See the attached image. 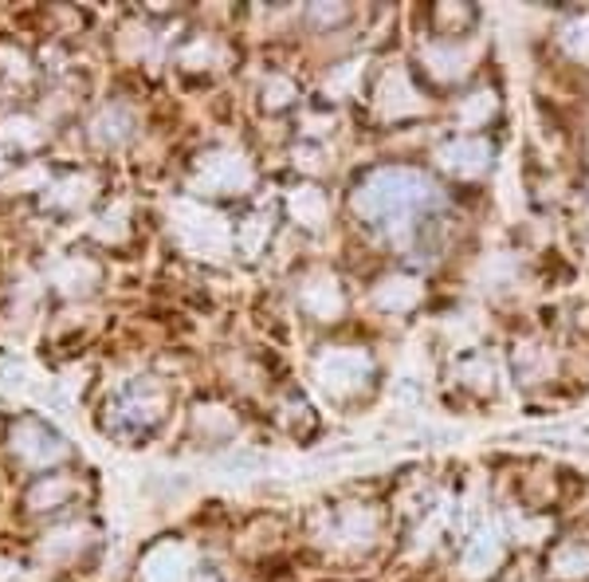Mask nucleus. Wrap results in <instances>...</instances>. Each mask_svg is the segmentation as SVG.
<instances>
[{"instance_id": "obj_18", "label": "nucleus", "mask_w": 589, "mask_h": 582, "mask_svg": "<svg viewBox=\"0 0 589 582\" xmlns=\"http://www.w3.org/2000/svg\"><path fill=\"white\" fill-rule=\"evenodd\" d=\"M67 496H72V484L67 480H40L36 488H32V496H28V504L44 511V508H60Z\"/></svg>"}, {"instance_id": "obj_17", "label": "nucleus", "mask_w": 589, "mask_h": 582, "mask_svg": "<svg viewBox=\"0 0 589 582\" xmlns=\"http://www.w3.org/2000/svg\"><path fill=\"white\" fill-rule=\"evenodd\" d=\"M382 307H393V311H405V307L417 299V284L413 279H385L382 292H377Z\"/></svg>"}, {"instance_id": "obj_20", "label": "nucleus", "mask_w": 589, "mask_h": 582, "mask_svg": "<svg viewBox=\"0 0 589 582\" xmlns=\"http://www.w3.org/2000/svg\"><path fill=\"white\" fill-rule=\"evenodd\" d=\"M425 60L432 63V72L437 75H445V80H452V75H460L464 72V60L468 55L464 52H452V47H429V52H425Z\"/></svg>"}, {"instance_id": "obj_19", "label": "nucleus", "mask_w": 589, "mask_h": 582, "mask_svg": "<svg viewBox=\"0 0 589 582\" xmlns=\"http://www.w3.org/2000/svg\"><path fill=\"white\" fill-rule=\"evenodd\" d=\"M0 138H4V142H17V146H36L40 130L32 118H4V123H0Z\"/></svg>"}, {"instance_id": "obj_15", "label": "nucleus", "mask_w": 589, "mask_h": 582, "mask_svg": "<svg viewBox=\"0 0 589 582\" xmlns=\"http://www.w3.org/2000/svg\"><path fill=\"white\" fill-rule=\"evenodd\" d=\"M291 213L299 216V224H322V216H326V201H322L319 189H294L291 193Z\"/></svg>"}, {"instance_id": "obj_16", "label": "nucleus", "mask_w": 589, "mask_h": 582, "mask_svg": "<svg viewBox=\"0 0 589 582\" xmlns=\"http://www.w3.org/2000/svg\"><path fill=\"white\" fill-rule=\"evenodd\" d=\"M83 543H87V531L83 528H60L44 539V559H67L75 551H83Z\"/></svg>"}, {"instance_id": "obj_4", "label": "nucleus", "mask_w": 589, "mask_h": 582, "mask_svg": "<svg viewBox=\"0 0 589 582\" xmlns=\"http://www.w3.org/2000/svg\"><path fill=\"white\" fill-rule=\"evenodd\" d=\"M12 448H17V457L32 468H47L55 461H63L67 445H63L60 433H52L44 422H20L12 425Z\"/></svg>"}, {"instance_id": "obj_23", "label": "nucleus", "mask_w": 589, "mask_h": 582, "mask_svg": "<svg viewBox=\"0 0 589 582\" xmlns=\"http://www.w3.org/2000/svg\"><path fill=\"white\" fill-rule=\"evenodd\" d=\"M264 233H268V216L256 213V216H251V221L240 229V244H244V252H256V248H259V241H264Z\"/></svg>"}, {"instance_id": "obj_26", "label": "nucleus", "mask_w": 589, "mask_h": 582, "mask_svg": "<svg viewBox=\"0 0 589 582\" xmlns=\"http://www.w3.org/2000/svg\"><path fill=\"white\" fill-rule=\"evenodd\" d=\"M264 99H268L271 107H283V103L291 99V83H287V80H271L268 87H264Z\"/></svg>"}, {"instance_id": "obj_3", "label": "nucleus", "mask_w": 589, "mask_h": 582, "mask_svg": "<svg viewBox=\"0 0 589 582\" xmlns=\"http://www.w3.org/2000/svg\"><path fill=\"white\" fill-rule=\"evenodd\" d=\"M248 181H251L248 161L233 150H221V154H213V158L201 161V170H196V178H193V189L196 193H236V189H244Z\"/></svg>"}, {"instance_id": "obj_24", "label": "nucleus", "mask_w": 589, "mask_h": 582, "mask_svg": "<svg viewBox=\"0 0 589 582\" xmlns=\"http://www.w3.org/2000/svg\"><path fill=\"white\" fill-rule=\"evenodd\" d=\"M95 233L103 236V241H118V236H122V209H115V213L103 216Z\"/></svg>"}, {"instance_id": "obj_27", "label": "nucleus", "mask_w": 589, "mask_h": 582, "mask_svg": "<svg viewBox=\"0 0 589 582\" xmlns=\"http://www.w3.org/2000/svg\"><path fill=\"white\" fill-rule=\"evenodd\" d=\"M0 60L9 63V75H17V80H24V75H28V60L20 52H12V47H4V52H0Z\"/></svg>"}, {"instance_id": "obj_9", "label": "nucleus", "mask_w": 589, "mask_h": 582, "mask_svg": "<svg viewBox=\"0 0 589 582\" xmlns=\"http://www.w3.org/2000/svg\"><path fill=\"white\" fill-rule=\"evenodd\" d=\"M417 107H420V103H417V95H413L409 80H405L401 72L385 75V83H382V115L385 118H401V115H413Z\"/></svg>"}, {"instance_id": "obj_11", "label": "nucleus", "mask_w": 589, "mask_h": 582, "mask_svg": "<svg viewBox=\"0 0 589 582\" xmlns=\"http://www.w3.org/2000/svg\"><path fill=\"white\" fill-rule=\"evenodd\" d=\"M130 130H135V118H130V110L126 107L103 110V115L90 123V135H95V142H103V146H118Z\"/></svg>"}, {"instance_id": "obj_6", "label": "nucleus", "mask_w": 589, "mask_h": 582, "mask_svg": "<svg viewBox=\"0 0 589 582\" xmlns=\"http://www.w3.org/2000/svg\"><path fill=\"white\" fill-rule=\"evenodd\" d=\"M161 417V398L158 394H130V398H122V402L110 410V417H107V425L115 433H142V430H150L153 422Z\"/></svg>"}, {"instance_id": "obj_13", "label": "nucleus", "mask_w": 589, "mask_h": 582, "mask_svg": "<svg viewBox=\"0 0 589 582\" xmlns=\"http://www.w3.org/2000/svg\"><path fill=\"white\" fill-rule=\"evenodd\" d=\"M90 189H95L90 178H67V181H55V186L44 193V201L55 209H79V205H87Z\"/></svg>"}, {"instance_id": "obj_8", "label": "nucleus", "mask_w": 589, "mask_h": 582, "mask_svg": "<svg viewBox=\"0 0 589 582\" xmlns=\"http://www.w3.org/2000/svg\"><path fill=\"white\" fill-rule=\"evenodd\" d=\"M488 158H491V146L480 142V138H456V142H448L440 150V166L460 173V178H475L488 166Z\"/></svg>"}, {"instance_id": "obj_5", "label": "nucleus", "mask_w": 589, "mask_h": 582, "mask_svg": "<svg viewBox=\"0 0 589 582\" xmlns=\"http://www.w3.org/2000/svg\"><path fill=\"white\" fill-rule=\"evenodd\" d=\"M314 374H319L322 390H331V394H350V390H357L362 378L370 374V359L362 355V350H331V355H322L319 359Z\"/></svg>"}, {"instance_id": "obj_1", "label": "nucleus", "mask_w": 589, "mask_h": 582, "mask_svg": "<svg viewBox=\"0 0 589 582\" xmlns=\"http://www.w3.org/2000/svg\"><path fill=\"white\" fill-rule=\"evenodd\" d=\"M432 201V186L413 170H382L357 189L354 209L366 221H405Z\"/></svg>"}, {"instance_id": "obj_7", "label": "nucleus", "mask_w": 589, "mask_h": 582, "mask_svg": "<svg viewBox=\"0 0 589 582\" xmlns=\"http://www.w3.org/2000/svg\"><path fill=\"white\" fill-rule=\"evenodd\" d=\"M185 571H189L185 547L161 543V547H153L150 555H146L138 582H185Z\"/></svg>"}, {"instance_id": "obj_29", "label": "nucleus", "mask_w": 589, "mask_h": 582, "mask_svg": "<svg viewBox=\"0 0 589 582\" xmlns=\"http://www.w3.org/2000/svg\"><path fill=\"white\" fill-rule=\"evenodd\" d=\"M0 582H20V567L17 563H0Z\"/></svg>"}, {"instance_id": "obj_22", "label": "nucleus", "mask_w": 589, "mask_h": 582, "mask_svg": "<svg viewBox=\"0 0 589 582\" xmlns=\"http://www.w3.org/2000/svg\"><path fill=\"white\" fill-rule=\"evenodd\" d=\"M495 110V103H491V95L488 91H480V95H472V103H468L464 110H460V123L464 126H475V123H483V118Z\"/></svg>"}, {"instance_id": "obj_30", "label": "nucleus", "mask_w": 589, "mask_h": 582, "mask_svg": "<svg viewBox=\"0 0 589 582\" xmlns=\"http://www.w3.org/2000/svg\"><path fill=\"white\" fill-rule=\"evenodd\" d=\"M208 55H213V47H208V44H196V47H193V52H189V55H185V60H189V63H193V60H208Z\"/></svg>"}, {"instance_id": "obj_2", "label": "nucleus", "mask_w": 589, "mask_h": 582, "mask_svg": "<svg viewBox=\"0 0 589 582\" xmlns=\"http://www.w3.org/2000/svg\"><path fill=\"white\" fill-rule=\"evenodd\" d=\"M173 221H178V236L193 256H205V261H221L228 252V224L205 205H193V201H178L173 205Z\"/></svg>"}, {"instance_id": "obj_12", "label": "nucleus", "mask_w": 589, "mask_h": 582, "mask_svg": "<svg viewBox=\"0 0 589 582\" xmlns=\"http://www.w3.org/2000/svg\"><path fill=\"white\" fill-rule=\"evenodd\" d=\"M52 279H55V287H60V292H67V296H79V292H90V287H95L98 268H95V264H87V261H67V264H60V268L52 272Z\"/></svg>"}, {"instance_id": "obj_14", "label": "nucleus", "mask_w": 589, "mask_h": 582, "mask_svg": "<svg viewBox=\"0 0 589 582\" xmlns=\"http://www.w3.org/2000/svg\"><path fill=\"white\" fill-rule=\"evenodd\" d=\"M303 307L311 315H319V319H334V315L342 311V296L339 287L331 284V279H319V284H311L303 292Z\"/></svg>"}, {"instance_id": "obj_25", "label": "nucleus", "mask_w": 589, "mask_h": 582, "mask_svg": "<svg viewBox=\"0 0 589 582\" xmlns=\"http://www.w3.org/2000/svg\"><path fill=\"white\" fill-rule=\"evenodd\" d=\"M0 385L12 390V394L24 390V367H20V362H4V367H0Z\"/></svg>"}, {"instance_id": "obj_21", "label": "nucleus", "mask_w": 589, "mask_h": 582, "mask_svg": "<svg viewBox=\"0 0 589 582\" xmlns=\"http://www.w3.org/2000/svg\"><path fill=\"white\" fill-rule=\"evenodd\" d=\"M563 40H566V47H570V52L578 55V60H589V17L566 28Z\"/></svg>"}, {"instance_id": "obj_28", "label": "nucleus", "mask_w": 589, "mask_h": 582, "mask_svg": "<svg viewBox=\"0 0 589 582\" xmlns=\"http://www.w3.org/2000/svg\"><path fill=\"white\" fill-rule=\"evenodd\" d=\"M566 567H578V574H586L589 555H578V551H574V555H558V571L566 574Z\"/></svg>"}, {"instance_id": "obj_10", "label": "nucleus", "mask_w": 589, "mask_h": 582, "mask_svg": "<svg viewBox=\"0 0 589 582\" xmlns=\"http://www.w3.org/2000/svg\"><path fill=\"white\" fill-rule=\"evenodd\" d=\"M503 555V543L495 531H480V536L472 539V547H468V555H464V571L472 574V579H480V574H488L491 567L500 563Z\"/></svg>"}]
</instances>
